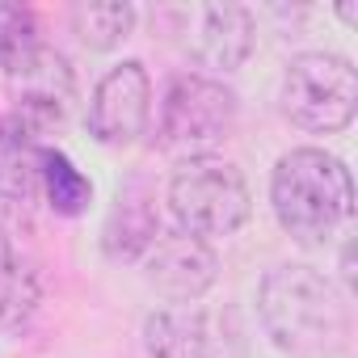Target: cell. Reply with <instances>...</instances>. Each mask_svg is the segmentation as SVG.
I'll return each mask as SVG.
<instances>
[{
  "instance_id": "6da1fadb",
  "label": "cell",
  "mask_w": 358,
  "mask_h": 358,
  "mask_svg": "<svg viewBox=\"0 0 358 358\" xmlns=\"http://www.w3.org/2000/svg\"><path fill=\"white\" fill-rule=\"evenodd\" d=\"M257 316L266 337L291 358H329L350 337L345 299L312 266L270 270L257 291Z\"/></svg>"
},
{
  "instance_id": "7a4b0ae2",
  "label": "cell",
  "mask_w": 358,
  "mask_h": 358,
  "mask_svg": "<svg viewBox=\"0 0 358 358\" xmlns=\"http://www.w3.org/2000/svg\"><path fill=\"white\" fill-rule=\"evenodd\" d=\"M270 203L291 241L324 245L354 211L350 169L320 148H295L274 164Z\"/></svg>"
},
{
  "instance_id": "3957f363",
  "label": "cell",
  "mask_w": 358,
  "mask_h": 358,
  "mask_svg": "<svg viewBox=\"0 0 358 358\" xmlns=\"http://www.w3.org/2000/svg\"><path fill=\"white\" fill-rule=\"evenodd\" d=\"M169 211L177 232L215 241L245 228V220L253 215V194L236 164L203 156V160H182L169 177Z\"/></svg>"
},
{
  "instance_id": "277c9868",
  "label": "cell",
  "mask_w": 358,
  "mask_h": 358,
  "mask_svg": "<svg viewBox=\"0 0 358 358\" xmlns=\"http://www.w3.org/2000/svg\"><path fill=\"white\" fill-rule=\"evenodd\" d=\"M236 127V93L224 80L186 72L173 76L160 101V148L177 160L211 156Z\"/></svg>"
},
{
  "instance_id": "5b68a950",
  "label": "cell",
  "mask_w": 358,
  "mask_h": 358,
  "mask_svg": "<svg viewBox=\"0 0 358 358\" xmlns=\"http://www.w3.org/2000/svg\"><path fill=\"white\" fill-rule=\"evenodd\" d=\"M358 110V76L345 55L329 51H308L287 64L282 76V114L312 131V135H333L345 131Z\"/></svg>"
},
{
  "instance_id": "8992f818",
  "label": "cell",
  "mask_w": 358,
  "mask_h": 358,
  "mask_svg": "<svg viewBox=\"0 0 358 358\" xmlns=\"http://www.w3.org/2000/svg\"><path fill=\"white\" fill-rule=\"evenodd\" d=\"M148 358H245L241 324L232 312L203 303H169L143 320Z\"/></svg>"
},
{
  "instance_id": "52a82bcc",
  "label": "cell",
  "mask_w": 358,
  "mask_h": 358,
  "mask_svg": "<svg viewBox=\"0 0 358 358\" xmlns=\"http://www.w3.org/2000/svg\"><path fill=\"white\" fill-rule=\"evenodd\" d=\"M152 114V80L139 59L110 68L89 97V135L106 148H127L143 135Z\"/></svg>"
},
{
  "instance_id": "ba28073f",
  "label": "cell",
  "mask_w": 358,
  "mask_h": 358,
  "mask_svg": "<svg viewBox=\"0 0 358 358\" xmlns=\"http://www.w3.org/2000/svg\"><path fill=\"white\" fill-rule=\"evenodd\" d=\"M190 59L215 72H236L257 43L253 13L245 5H190L186 9V34H182Z\"/></svg>"
},
{
  "instance_id": "9c48e42d",
  "label": "cell",
  "mask_w": 358,
  "mask_h": 358,
  "mask_svg": "<svg viewBox=\"0 0 358 358\" xmlns=\"http://www.w3.org/2000/svg\"><path fill=\"white\" fill-rule=\"evenodd\" d=\"M148 257V287H156L169 303H194L211 291L220 262L211 253L207 241L173 232V236H156V245L143 253Z\"/></svg>"
},
{
  "instance_id": "30bf717a",
  "label": "cell",
  "mask_w": 358,
  "mask_h": 358,
  "mask_svg": "<svg viewBox=\"0 0 358 358\" xmlns=\"http://www.w3.org/2000/svg\"><path fill=\"white\" fill-rule=\"evenodd\" d=\"M160 236V215H156V194L143 177H131L118 186L114 207L101 228V249L110 262H139Z\"/></svg>"
},
{
  "instance_id": "8fae6325",
  "label": "cell",
  "mask_w": 358,
  "mask_h": 358,
  "mask_svg": "<svg viewBox=\"0 0 358 358\" xmlns=\"http://www.w3.org/2000/svg\"><path fill=\"white\" fill-rule=\"evenodd\" d=\"M26 224V220H22ZM43 303V278L34 257L17 245V220L0 211V329L22 333Z\"/></svg>"
},
{
  "instance_id": "7c38bea8",
  "label": "cell",
  "mask_w": 358,
  "mask_h": 358,
  "mask_svg": "<svg viewBox=\"0 0 358 358\" xmlns=\"http://www.w3.org/2000/svg\"><path fill=\"white\" fill-rule=\"evenodd\" d=\"M43 51L47 43L38 34V17L26 5H0V68H5V76H26Z\"/></svg>"
},
{
  "instance_id": "4fadbf2b",
  "label": "cell",
  "mask_w": 358,
  "mask_h": 358,
  "mask_svg": "<svg viewBox=\"0 0 358 358\" xmlns=\"http://www.w3.org/2000/svg\"><path fill=\"white\" fill-rule=\"evenodd\" d=\"M38 190L47 194L51 211L55 215H80L93 199V186H89V177L55 148H43L38 152Z\"/></svg>"
},
{
  "instance_id": "5bb4252c",
  "label": "cell",
  "mask_w": 358,
  "mask_h": 358,
  "mask_svg": "<svg viewBox=\"0 0 358 358\" xmlns=\"http://www.w3.org/2000/svg\"><path fill=\"white\" fill-rule=\"evenodd\" d=\"M135 26V9L127 0H80L72 9V30L85 47L93 51H110L118 47Z\"/></svg>"
},
{
  "instance_id": "9a60e30c",
  "label": "cell",
  "mask_w": 358,
  "mask_h": 358,
  "mask_svg": "<svg viewBox=\"0 0 358 358\" xmlns=\"http://www.w3.org/2000/svg\"><path fill=\"white\" fill-rule=\"evenodd\" d=\"M337 13H341V22H354V17H358V5H354V0H345Z\"/></svg>"
}]
</instances>
